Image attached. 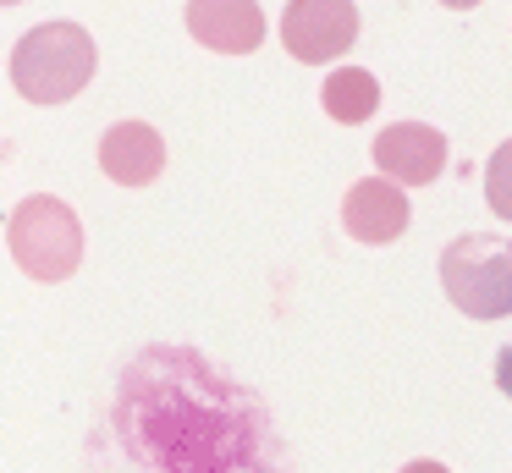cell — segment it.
<instances>
[{
    "label": "cell",
    "mask_w": 512,
    "mask_h": 473,
    "mask_svg": "<svg viewBox=\"0 0 512 473\" xmlns=\"http://www.w3.org/2000/svg\"><path fill=\"white\" fill-rule=\"evenodd\" d=\"M94 77V39L78 22H39L12 50V88L28 105H67Z\"/></svg>",
    "instance_id": "6da1fadb"
},
{
    "label": "cell",
    "mask_w": 512,
    "mask_h": 473,
    "mask_svg": "<svg viewBox=\"0 0 512 473\" xmlns=\"http://www.w3.org/2000/svg\"><path fill=\"white\" fill-rule=\"evenodd\" d=\"M6 242H12L17 270L34 275V281H67L83 264V220L56 193L23 198L6 220Z\"/></svg>",
    "instance_id": "7a4b0ae2"
},
{
    "label": "cell",
    "mask_w": 512,
    "mask_h": 473,
    "mask_svg": "<svg viewBox=\"0 0 512 473\" xmlns=\"http://www.w3.org/2000/svg\"><path fill=\"white\" fill-rule=\"evenodd\" d=\"M441 286L452 308H463L468 319L512 314V242L490 231H463L441 253Z\"/></svg>",
    "instance_id": "3957f363"
},
{
    "label": "cell",
    "mask_w": 512,
    "mask_h": 473,
    "mask_svg": "<svg viewBox=\"0 0 512 473\" xmlns=\"http://www.w3.org/2000/svg\"><path fill=\"white\" fill-rule=\"evenodd\" d=\"M281 44L292 61L325 66L358 44V6L353 0H292L281 11Z\"/></svg>",
    "instance_id": "277c9868"
},
{
    "label": "cell",
    "mask_w": 512,
    "mask_h": 473,
    "mask_svg": "<svg viewBox=\"0 0 512 473\" xmlns=\"http://www.w3.org/2000/svg\"><path fill=\"white\" fill-rule=\"evenodd\" d=\"M375 165L397 187H430L446 171V132L430 121H397L375 132Z\"/></svg>",
    "instance_id": "5b68a950"
},
{
    "label": "cell",
    "mask_w": 512,
    "mask_h": 473,
    "mask_svg": "<svg viewBox=\"0 0 512 473\" xmlns=\"http://www.w3.org/2000/svg\"><path fill=\"white\" fill-rule=\"evenodd\" d=\"M408 193H402L397 182H386V176H364V182L347 187L342 198V226L353 242H369V248H380V242H397L402 231H408Z\"/></svg>",
    "instance_id": "8992f818"
},
{
    "label": "cell",
    "mask_w": 512,
    "mask_h": 473,
    "mask_svg": "<svg viewBox=\"0 0 512 473\" xmlns=\"http://www.w3.org/2000/svg\"><path fill=\"white\" fill-rule=\"evenodd\" d=\"M188 33L221 55H254L265 44V11L254 0H188Z\"/></svg>",
    "instance_id": "52a82bcc"
},
{
    "label": "cell",
    "mask_w": 512,
    "mask_h": 473,
    "mask_svg": "<svg viewBox=\"0 0 512 473\" xmlns=\"http://www.w3.org/2000/svg\"><path fill=\"white\" fill-rule=\"evenodd\" d=\"M100 171L122 187H149L166 171V138L149 121H116L100 138Z\"/></svg>",
    "instance_id": "ba28073f"
},
{
    "label": "cell",
    "mask_w": 512,
    "mask_h": 473,
    "mask_svg": "<svg viewBox=\"0 0 512 473\" xmlns=\"http://www.w3.org/2000/svg\"><path fill=\"white\" fill-rule=\"evenodd\" d=\"M320 105H325V116H331V121H347V127H358V121L375 116L380 83L364 72V66H336V72L320 83Z\"/></svg>",
    "instance_id": "9c48e42d"
},
{
    "label": "cell",
    "mask_w": 512,
    "mask_h": 473,
    "mask_svg": "<svg viewBox=\"0 0 512 473\" xmlns=\"http://www.w3.org/2000/svg\"><path fill=\"white\" fill-rule=\"evenodd\" d=\"M485 198H490V209H496L501 220H512V138L501 143V149L490 154V165H485Z\"/></svg>",
    "instance_id": "30bf717a"
},
{
    "label": "cell",
    "mask_w": 512,
    "mask_h": 473,
    "mask_svg": "<svg viewBox=\"0 0 512 473\" xmlns=\"http://www.w3.org/2000/svg\"><path fill=\"white\" fill-rule=\"evenodd\" d=\"M496 385H501V396H512V341L496 352Z\"/></svg>",
    "instance_id": "8fae6325"
},
{
    "label": "cell",
    "mask_w": 512,
    "mask_h": 473,
    "mask_svg": "<svg viewBox=\"0 0 512 473\" xmlns=\"http://www.w3.org/2000/svg\"><path fill=\"white\" fill-rule=\"evenodd\" d=\"M402 473H446V468H441V462H430V457H419V462H408Z\"/></svg>",
    "instance_id": "7c38bea8"
}]
</instances>
